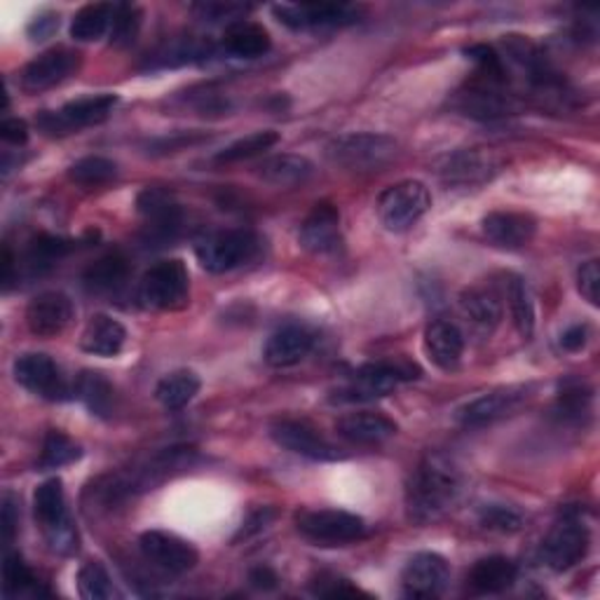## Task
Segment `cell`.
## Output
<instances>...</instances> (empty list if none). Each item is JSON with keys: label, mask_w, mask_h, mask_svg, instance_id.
<instances>
[{"label": "cell", "mask_w": 600, "mask_h": 600, "mask_svg": "<svg viewBox=\"0 0 600 600\" xmlns=\"http://www.w3.org/2000/svg\"><path fill=\"white\" fill-rule=\"evenodd\" d=\"M258 251V237L251 231H223L197 244V260L206 272L223 275L251 260Z\"/></svg>", "instance_id": "7"}, {"label": "cell", "mask_w": 600, "mask_h": 600, "mask_svg": "<svg viewBox=\"0 0 600 600\" xmlns=\"http://www.w3.org/2000/svg\"><path fill=\"white\" fill-rule=\"evenodd\" d=\"M279 141V135L275 129H262V131H254V135L237 139L235 143H231L228 148H223L221 153H216V162L218 164H231V162H242L256 158L260 153H266L275 143Z\"/></svg>", "instance_id": "37"}, {"label": "cell", "mask_w": 600, "mask_h": 600, "mask_svg": "<svg viewBox=\"0 0 600 600\" xmlns=\"http://www.w3.org/2000/svg\"><path fill=\"white\" fill-rule=\"evenodd\" d=\"M275 17L289 29H326L345 26L360 22L362 8L338 6V3H317V6H275Z\"/></svg>", "instance_id": "15"}, {"label": "cell", "mask_w": 600, "mask_h": 600, "mask_svg": "<svg viewBox=\"0 0 600 600\" xmlns=\"http://www.w3.org/2000/svg\"><path fill=\"white\" fill-rule=\"evenodd\" d=\"M481 525L497 533H518L523 528V516L504 504H485L481 510Z\"/></svg>", "instance_id": "45"}, {"label": "cell", "mask_w": 600, "mask_h": 600, "mask_svg": "<svg viewBox=\"0 0 600 600\" xmlns=\"http://www.w3.org/2000/svg\"><path fill=\"white\" fill-rule=\"evenodd\" d=\"M75 392H78L83 404L92 413H97V416H108V413L113 410V399H116L113 397V385L104 378L101 373L85 371L78 378V385H75Z\"/></svg>", "instance_id": "36"}, {"label": "cell", "mask_w": 600, "mask_h": 600, "mask_svg": "<svg viewBox=\"0 0 600 600\" xmlns=\"http://www.w3.org/2000/svg\"><path fill=\"white\" fill-rule=\"evenodd\" d=\"M504 293H506V303H510V312L518 333L523 338H531L535 331V306L528 293V287H525V281L518 275H506Z\"/></svg>", "instance_id": "34"}, {"label": "cell", "mask_w": 600, "mask_h": 600, "mask_svg": "<svg viewBox=\"0 0 600 600\" xmlns=\"http://www.w3.org/2000/svg\"><path fill=\"white\" fill-rule=\"evenodd\" d=\"M516 577L518 568L514 560L506 556H488L474 562L467 581L476 593H504L506 589L514 587Z\"/></svg>", "instance_id": "27"}, {"label": "cell", "mask_w": 600, "mask_h": 600, "mask_svg": "<svg viewBox=\"0 0 600 600\" xmlns=\"http://www.w3.org/2000/svg\"><path fill=\"white\" fill-rule=\"evenodd\" d=\"M78 591L85 600H108L118 596L116 587H113L108 570L99 560H89L78 572Z\"/></svg>", "instance_id": "40"}, {"label": "cell", "mask_w": 600, "mask_h": 600, "mask_svg": "<svg viewBox=\"0 0 600 600\" xmlns=\"http://www.w3.org/2000/svg\"><path fill=\"white\" fill-rule=\"evenodd\" d=\"M335 429L343 439L356 446H378L399 431L397 422L383 416V413H371V410L343 416L335 422Z\"/></svg>", "instance_id": "24"}, {"label": "cell", "mask_w": 600, "mask_h": 600, "mask_svg": "<svg viewBox=\"0 0 600 600\" xmlns=\"http://www.w3.org/2000/svg\"><path fill=\"white\" fill-rule=\"evenodd\" d=\"M483 235L500 249H521L531 244L537 233V221L521 212H493L481 223Z\"/></svg>", "instance_id": "21"}, {"label": "cell", "mask_w": 600, "mask_h": 600, "mask_svg": "<svg viewBox=\"0 0 600 600\" xmlns=\"http://www.w3.org/2000/svg\"><path fill=\"white\" fill-rule=\"evenodd\" d=\"M116 104H118L116 94L85 97V99L66 104L60 110H43L41 116H38V127L52 137L73 135V131L78 129L104 122L113 113V108H116Z\"/></svg>", "instance_id": "9"}, {"label": "cell", "mask_w": 600, "mask_h": 600, "mask_svg": "<svg viewBox=\"0 0 600 600\" xmlns=\"http://www.w3.org/2000/svg\"><path fill=\"white\" fill-rule=\"evenodd\" d=\"M137 206L146 216L148 228L153 231V235L172 237V233L179 228L181 212L174 195L169 191H162V188H146L137 200Z\"/></svg>", "instance_id": "26"}, {"label": "cell", "mask_w": 600, "mask_h": 600, "mask_svg": "<svg viewBox=\"0 0 600 600\" xmlns=\"http://www.w3.org/2000/svg\"><path fill=\"white\" fill-rule=\"evenodd\" d=\"M303 249L312 254H333L341 247V214L333 204L322 202L310 212V216L300 225L298 235Z\"/></svg>", "instance_id": "20"}, {"label": "cell", "mask_w": 600, "mask_h": 600, "mask_svg": "<svg viewBox=\"0 0 600 600\" xmlns=\"http://www.w3.org/2000/svg\"><path fill=\"white\" fill-rule=\"evenodd\" d=\"M223 47L242 60H256V56L268 54L272 47L270 33L249 19H237L231 22L223 33Z\"/></svg>", "instance_id": "29"}, {"label": "cell", "mask_w": 600, "mask_h": 600, "mask_svg": "<svg viewBox=\"0 0 600 600\" xmlns=\"http://www.w3.org/2000/svg\"><path fill=\"white\" fill-rule=\"evenodd\" d=\"M462 493L460 469L443 456H427L408 479L406 510L408 518L427 525L441 518Z\"/></svg>", "instance_id": "1"}, {"label": "cell", "mask_w": 600, "mask_h": 600, "mask_svg": "<svg viewBox=\"0 0 600 600\" xmlns=\"http://www.w3.org/2000/svg\"><path fill=\"white\" fill-rule=\"evenodd\" d=\"M73 303L62 291H45L38 293L26 308V324L29 331L38 338H54L62 335L73 322Z\"/></svg>", "instance_id": "18"}, {"label": "cell", "mask_w": 600, "mask_h": 600, "mask_svg": "<svg viewBox=\"0 0 600 600\" xmlns=\"http://www.w3.org/2000/svg\"><path fill=\"white\" fill-rule=\"evenodd\" d=\"M206 135H197V131H191V135H176V137H164V139H158L150 143V153H176V150L185 148V146H193V143H200L204 141Z\"/></svg>", "instance_id": "49"}, {"label": "cell", "mask_w": 600, "mask_h": 600, "mask_svg": "<svg viewBox=\"0 0 600 600\" xmlns=\"http://www.w3.org/2000/svg\"><path fill=\"white\" fill-rule=\"evenodd\" d=\"M450 579V568L443 556L422 551L416 554L401 572V587L408 598H437Z\"/></svg>", "instance_id": "17"}, {"label": "cell", "mask_w": 600, "mask_h": 600, "mask_svg": "<svg viewBox=\"0 0 600 600\" xmlns=\"http://www.w3.org/2000/svg\"><path fill=\"white\" fill-rule=\"evenodd\" d=\"M193 10L200 12L204 19H212V22H216V19H233V22H237V19L242 14H247L251 8L237 3H200L193 6Z\"/></svg>", "instance_id": "48"}, {"label": "cell", "mask_w": 600, "mask_h": 600, "mask_svg": "<svg viewBox=\"0 0 600 600\" xmlns=\"http://www.w3.org/2000/svg\"><path fill=\"white\" fill-rule=\"evenodd\" d=\"M116 176H118V164L101 156H87L78 162H73L68 169V179L83 188L106 185Z\"/></svg>", "instance_id": "38"}, {"label": "cell", "mask_w": 600, "mask_h": 600, "mask_svg": "<svg viewBox=\"0 0 600 600\" xmlns=\"http://www.w3.org/2000/svg\"><path fill=\"white\" fill-rule=\"evenodd\" d=\"M141 10L137 6H116V14H113L110 24V43L113 45H129L135 41L141 29Z\"/></svg>", "instance_id": "43"}, {"label": "cell", "mask_w": 600, "mask_h": 600, "mask_svg": "<svg viewBox=\"0 0 600 600\" xmlns=\"http://www.w3.org/2000/svg\"><path fill=\"white\" fill-rule=\"evenodd\" d=\"M33 514L38 523L43 525V533L50 535L62 525L71 523L66 514V500H64V483L62 479H50L38 485L33 495Z\"/></svg>", "instance_id": "31"}, {"label": "cell", "mask_w": 600, "mask_h": 600, "mask_svg": "<svg viewBox=\"0 0 600 600\" xmlns=\"http://www.w3.org/2000/svg\"><path fill=\"white\" fill-rule=\"evenodd\" d=\"M420 375V368L408 362H378L366 364L352 375L350 385L341 392L338 401H373L387 397L392 389H397L399 383L413 381Z\"/></svg>", "instance_id": "8"}, {"label": "cell", "mask_w": 600, "mask_h": 600, "mask_svg": "<svg viewBox=\"0 0 600 600\" xmlns=\"http://www.w3.org/2000/svg\"><path fill=\"white\" fill-rule=\"evenodd\" d=\"M589 404H591V392L589 389H581V385L566 387L558 397L556 413L560 416V420L581 422V418H585L589 413Z\"/></svg>", "instance_id": "44"}, {"label": "cell", "mask_w": 600, "mask_h": 600, "mask_svg": "<svg viewBox=\"0 0 600 600\" xmlns=\"http://www.w3.org/2000/svg\"><path fill=\"white\" fill-rule=\"evenodd\" d=\"M17 525H19V518L14 514V497L6 495L3 497V537H6V542H10L14 537Z\"/></svg>", "instance_id": "54"}, {"label": "cell", "mask_w": 600, "mask_h": 600, "mask_svg": "<svg viewBox=\"0 0 600 600\" xmlns=\"http://www.w3.org/2000/svg\"><path fill=\"white\" fill-rule=\"evenodd\" d=\"M141 554L148 562L169 575H183L193 570L200 560L197 549L191 542L164 531H148L139 539Z\"/></svg>", "instance_id": "11"}, {"label": "cell", "mask_w": 600, "mask_h": 600, "mask_svg": "<svg viewBox=\"0 0 600 600\" xmlns=\"http://www.w3.org/2000/svg\"><path fill=\"white\" fill-rule=\"evenodd\" d=\"M312 593L326 596V598H341V596H360L362 591L350 585V579L333 577V575H319L312 585Z\"/></svg>", "instance_id": "47"}, {"label": "cell", "mask_w": 600, "mask_h": 600, "mask_svg": "<svg viewBox=\"0 0 600 600\" xmlns=\"http://www.w3.org/2000/svg\"><path fill=\"white\" fill-rule=\"evenodd\" d=\"M191 298V277L181 260H162L150 268L139 285V300L148 310H181Z\"/></svg>", "instance_id": "3"}, {"label": "cell", "mask_w": 600, "mask_h": 600, "mask_svg": "<svg viewBox=\"0 0 600 600\" xmlns=\"http://www.w3.org/2000/svg\"><path fill=\"white\" fill-rule=\"evenodd\" d=\"M298 533L322 547H343L366 535L362 516L338 510H303L296 514Z\"/></svg>", "instance_id": "5"}, {"label": "cell", "mask_w": 600, "mask_h": 600, "mask_svg": "<svg viewBox=\"0 0 600 600\" xmlns=\"http://www.w3.org/2000/svg\"><path fill=\"white\" fill-rule=\"evenodd\" d=\"M125 277H127V260L120 254H110L94 262V266H89L83 281L89 291L101 293V291L118 289L125 281Z\"/></svg>", "instance_id": "35"}, {"label": "cell", "mask_w": 600, "mask_h": 600, "mask_svg": "<svg viewBox=\"0 0 600 600\" xmlns=\"http://www.w3.org/2000/svg\"><path fill=\"white\" fill-rule=\"evenodd\" d=\"M200 387H202V383L197 378V373L174 371V373L164 375V378L158 383L156 397L167 410H179L197 397Z\"/></svg>", "instance_id": "32"}, {"label": "cell", "mask_w": 600, "mask_h": 600, "mask_svg": "<svg viewBox=\"0 0 600 600\" xmlns=\"http://www.w3.org/2000/svg\"><path fill=\"white\" fill-rule=\"evenodd\" d=\"M71 249H73V244L68 239L41 235L38 239H33L31 249H29V266L35 272H43V270L52 268L56 260L64 258Z\"/></svg>", "instance_id": "42"}, {"label": "cell", "mask_w": 600, "mask_h": 600, "mask_svg": "<svg viewBox=\"0 0 600 600\" xmlns=\"http://www.w3.org/2000/svg\"><path fill=\"white\" fill-rule=\"evenodd\" d=\"M495 85L500 83L488 81L485 85H474L460 92L456 99V108L462 113V116L476 118V120H500V118L512 116V113H516L518 108L516 99L512 97V94L500 92Z\"/></svg>", "instance_id": "19"}, {"label": "cell", "mask_w": 600, "mask_h": 600, "mask_svg": "<svg viewBox=\"0 0 600 600\" xmlns=\"http://www.w3.org/2000/svg\"><path fill=\"white\" fill-rule=\"evenodd\" d=\"M399 156V143L387 135H345L326 146V160L345 172H375Z\"/></svg>", "instance_id": "2"}, {"label": "cell", "mask_w": 600, "mask_h": 600, "mask_svg": "<svg viewBox=\"0 0 600 600\" xmlns=\"http://www.w3.org/2000/svg\"><path fill=\"white\" fill-rule=\"evenodd\" d=\"M504 167V160L485 148H464L437 160L435 172L450 188H476L491 183Z\"/></svg>", "instance_id": "4"}, {"label": "cell", "mask_w": 600, "mask_h": 600, "mask_svg": "<svg viewBox=\"0 0 600 600\" xmlns=\"http://www.w3.org/2000/svg\"><path fill=\"white\" fill-rule=\"evenodd\" d=\"M113 14H116V6H108V3L85 6L73 17L71 38L73 41H81V43L99 41V38L110 29Z\"/></svg>", "instance_id": "33"}, {"label": "cell", "mask_w": 600, "mask_h": 600, "mask_svg": "<svg viewBox=\"0 0 600 600\" xmlns=\"http://www.w3.org/2000/svg\"><path fill=\"white\" fill-rule=\"evenodd\" d=\"M3 591L6 596H38L41 593V587H38L35 577L26 568V562L22 560L19 554H6L3 562Z\"/></svg>", "instance_id": "41"}, {"label": "cell", "mask_w": 600, "mask_h": 600, "mask_svg": "<svg viewBox=\"0 0 600 600\" xmlns=\"http://www.w3.org/2000/svg\"><path fill=\"white\" fill-rule=\"evenodd\" d=\"M312 345H314V335L306 326L291 324L275 331L268 338L262 356H266V362L272 368H289V366H296L298 362H303L310 354Z\"/></svg>", "instance_id": "25"}, {"label": "cell", "mask_w": 600, "mask_h": 600, "mask_svg": "<svg viewBox=\"0 0 600 600\" xmlns=\"http://www.w3.org/2000/svg\"><path fill=\"white\" fill-rule=\"evenodd\" d=\"M589 531L577 518H562L544 537L539 547V560L554 572L570 570L589 551Z\"/></svg>", "instance_id": "10"}, {"label": "cell", "mask_w": 600, "mask_h": 600, "mask_svg": "<svg viewBox=\"0 0 600 600\" xmlns=\"http://www.w3.org/2000/svg\"><path fill=\"white\" fill-rule=\"evenodd\" d=\"M0 137H3L8 143L24 146L29 141V127L24 120H17V118L3 120V125H0Z\"/></svg>", "instance_id": "51"}, {"label": "cell", "mask_w": 600, "mask_h": 600, "mask_svg": "<svg viewBox=\"0 0 600 600\" xmlns=\"http://www.w3.org/2000/svg\"><path fill=\"white\" fill-rule=\"evenodd\" d=\"M272 516H275V512H270V510L258 512L249 523H244V528L239 531L237 539H239V537H249L251 533H256V531H260V528H266V523H268Z\"/></svg>", "instance_id": "55"}, {"label": "cell", "mask_w": 600, "mask_h": 600, "mask_svg": "<svg viewBox=\"0 0 600 600\" xmlns=\"http://www.w3.org/2000/svg\"><path fill=\"white\" fill-rule=\"evenodd\" d=\"M528 399V389L516 387H497L493 392H485L481 397L464 404L458 410V422L462 427H485L493 425L514 413Z\"/></svg>", "instance_id": "13"}, {"label": "cell", "mask_w": 600, "mask_h": 600, "mask_svg": "<svg viewBox=\"0 0 600 600\" xmlns=\"http://www.w3.org/2000/svg\"><path fill=\"white\" fill-rule=\"evenodd\" d=\"M14 381L31 394H35V397H43L50 401L66 397V385L60 373V366H56L47 354L41 352L19 356L14 362Z\"/></svg>", "instance_id": "16"}, {"label": "cell", "mask_w": 600, "mask_h": 600, "mask_svg": "<svg viewBox=\"0 0 600 600\" xmlns=\"http://www.w3.org/2000/svg\"><path fill=\"white\" fill-rule=\"evenodd\" d=\"M78 68H81L78 52L56 47L41 56H35V60L22 71V81H19V85H22V89L29 94H38V92L62 85Z\"/></svg>", "instance_id": "14"}, {"label": "cell", "mask_w": 600, "mask_h": 600, "mask_svg": "<svg viewBox=\"0 0 600 600\" xmlns=\"http://www.w3.org/2000/svg\"><path fill=\"white\" fill-rule=\"evenodd\" d=\"M81 456H83V450L78 443L68 439L64 431L52 429V431H47V437L43 441L41 460H38V464H41V469H60V467H66L75 460H81Z\"/></svg>", "instance_id": "39"}, {"label": "cell", "mask_w": 600, "mask_h": 600, "mask_svg": "<svg viewBox=\"0 0 600 600\" xmlns=\"http://www.w3.org/2000/svg\"><path fill=\"white\" fill-rule=\"evenodd\" d=\"M577 287L579 293L585 296L593 308H598V289H600V266L598 260H587L577 272Z\"/></svg>", "instance_id": "46"}, {"label": "cell", "mask_w": 600, "mask_h": 600, "mask_svg": "<svg viewBox=\"0 0 600 600\" xmlns=\"http://www.w3.org/2000/svg\"><path fill=\"white\" fill-rule=\"evenodd\" d=\"M127 331L108 314H94L81 338V347L94 356H116L125 347Z\"/></svg>", "instance_id": "28"}, {"label": "cell", "mask_w": 600, "mask_h": 600, "mask_svg": "<svg viewBox=\"0 0 600 600\" xmlns=\"http://www.w3.org/2000/svg\"><path fill=\"white\" fill-rule=\"evenodd\" d=\"M258 176L277 188L303 185L314 176V164L303 156H275L262 160L258 167Z\"/></svg>", "instance_id": "30"}, {"label": "cell", "mask_w": 600, "mask_h": 600, "mask_svg": "<svg viewBox=\"0 0 600 600\" xmlns=\"http://www.w3.org/2000/svg\"><path fill=\"white\" fill-rule=\"evenodd\" d=\"M270 437L277 446L300 458L314 462H335L345 456L331 441H326L319 431L303 420H279L270 427Z\"/></svg>", "instance_id": "12"}, {"label": "cell", "mask_w": 600, "mask_h": 600, "mask_svg": "<svg viewBox=\"0 0 600 600\" xmlns=\"http://www.w3.org/2000/svg\"><path fill=\"white\" fill-rule=\"evenodd\" d=\"M431 206V195L420 181H401L389 185L378 197V218L392 233H404L416 225Z\"/></svg>", "instance_id": "6"}, {"label": "cell", "mask_w": 600, "mask_h": 600, "mask_svg": "<svg viewBox=\"0 0 600 600\" xmlns=\"http://www.w3.org/2000/svg\"><path fill=\"white\" fill-rule=\"evenodd\" d=\"M460 312L481 338H491L502 322V298L491 287H472L460 293Z\"/></svg>", "instance_id": "22"}, {"label": "cell", "mask_w": 600, "mask_h": 600, "mask_svg": "<svg viewBox=\"0 0 600 600\" xmlns=\"http://www.w3.org/2000/svg\"><path fill=\"white\" fill-rule=\"evenodd\" d=\"M425 352L429 362L441 371H456L464 354V335L458 324L437 319L425 331Z\"/></svg>", "instance_id": "23"}, {"label": "cell", "mask_w": 600, "mask_h": 600, "mask_svg": "<svg viewBox=\"0 0 600 600\" xmlns=\"http://www.w3.org/2000/svg\"><path fill=\"white\" fill-rule=\"evenodd\" d=\"M249 581H251V587H256V589L270 591V589L277 587L279 577H277V572H275L272 568H268V566H258V568H254V570L249 572Z\"/></svg>", "instance_id": "53"}, {"label": "cell", "mask_w": 600, "mask_h": 600, "mask_svg": "<svg viewBox=\"0 0 600 600\" xmlns=\"http://www.w3.org/2000/svg\"><path fill=\"white\" fill-rule=\"evenodd\" d=\"M60 29V17L56 14H41V17H35L31 26H29V35H31V41H47V38Z\"/></svg>", "instance_id": "50"}, {"label": "cell", "mask_w": 600, "mask_h": 600, "mask_svg": "<svg viewBox=\"0 0 600 600\" xmlns=\"http://www.w3.org/2000/svg\"><path fill=\"white\" fill-rule=\"evenodd\" d=\"M587 341H589V329L581 326V324L570 326L566 333L560 335V345H562V350H568V352L581 350L587 345Z\"/></svg>", "instance_id": "52"}]
</instances>
